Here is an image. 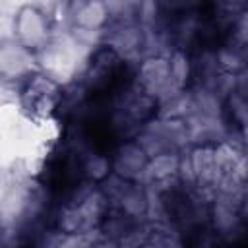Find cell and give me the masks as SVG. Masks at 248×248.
<instances>
[{"instance_id": "2", "label": "cell", "mask_w": 248, "mask_h": 248, "mask_svg": "<svg viewBox=\"0 0 248 248\" xmlns=\"http://www.w3.org/2000/svg\"><path fill=\"white\" fill-rule=\"evenodd\" d=\"M62 101V87L46 76H29L21 89L23 108L35 116L52 114Z\"/></svg>"}, {"instance_id": "1", "label": "cell", "mask_w": 248, "mask_h": 248, "mask_svg": "<svg viewBox=\"0 0 248 248\" xmlns=\"http://www.w3.org/2000/svg\"><path fill=\"white\" fill-rule=\"evenodd\" d=\"M50 35L48 17L35 4H25L14 16V41L29 54L41 52Z\"/></svg>"}]
</instances>
